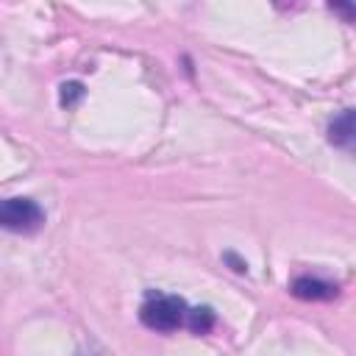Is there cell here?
I'll use <instances>...</instances> for the list:
<instances>
[{"mask_svg": "<svg viewBox=\"0 0 356 356\" xmlns=\"http://www.w3.org/2000/svg\"><path fill=\"white\" fill-rule=\"evenodd\" d=\"M44 211L33 197H0V228L14 234H31L42 228Z\"/></svg>", "mask_w": 356, "mask_h": 356, "instance_id": "7a4b0ae2", "label": "cell"}, {"mask_svg": "<svg viewBox=\"0 0 356 356\" xmlns=\"http://www.w3.org/2000/svg\"><path fill=\"white\" fill-rule=\"evenodd\" d=\"M214 323H217V317H214V312H211L209 306H195V309L186 312V328L195 331V334H206V331H211Z\"/></svg>", "mask_w": 356, "mask_h": 356, "instance_id": "5b68a950", "label": "cell"}, {"mask_svg": "<svg viewBox=\"0 0 356 356\" xmlns=\"http://www.w3.org/2000/svg\"><path fill=\"white\" fill-rule=\"evenodd\" d=\"M75 356H97V353H92V350H81V353H75Z\"/></svg>", "mask_w": 356, "mask_h": 356, "instance_id": "ba28073f", "label": "cell"}, {"mask_svg": "<svg viewBox=\"0 0 356 356\" xmlns=\"http://www.w3.org/2000/svg\"><path fill=\"white\" fill-rule=\"evenodd\" d=\"M186 300L178 295H167V292H156L150 289L139 306V320L150 328V331H175L181 325H186Z\"/></svg>", "mask_w": 356, "mask_h": 356, "instance_id": "6da1fadb", "label": "cell"}, {"mask_svg": "<svg viewBox=\"0 0 356 356\" xmlns=\"http://www.w3.org/2000/svg\"><path fill=\"white\" fill-rule=\"evenodd\" d=\"M225 261H231V264H234L231 270H236V273H245V270H248V264H245L242 259H236L234 253H225Z\"/></svg>", "mask_w": 356, "mask_h": 356, "instance_id": "52a82bcc", "label": "cell"}, {"mask_svg": "<svg viewBox=\"0 0 356 356\" xmlns=\"http://www.w3.org/2000/svg\"><path fill=\"white\" fill-rule=\"evenodd\" d=\"M83 95H86V89H83V83H81V81H67V83H61L58 103H61L64 108H72Z\"/></svg>", "mask_w": 356, "mask_h": 356, "instance_id": "8992f818", "label": "cell"}, {"mask_svg": "<svg viewBox=\"0 0 356 356\" xmlns=\"http://www.w3.org/2000/svg\"><path fill=\"white\" fill-rule=\"evenodd\" d=\"M353 139H356V134H353V108H345L342 114H337L334 120H331V125H328V142L334 145V147H342V150H353Z\"/></svg>", "mask_w": 356, "mask_h": 356, "instance_id": "277c9868", "label": "cell"}, {"mask_svg": "<svg viewBox=\"0 0 356 356\" xmlns=\"http://www.w3.org/2000/svg\"><path fill=\"white\" fill-rule=\"evenodd\" d=\"M289 289L300 300H334L339 295L337 284H331L325 278H317V275H298V278H292Z\"/></svg>", "mask_w": 356, "mask_h": 356, "instance_id": "3957f363", "label": "cell"}]
</instances>
